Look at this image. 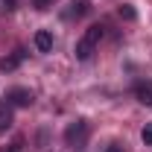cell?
Segmentation results:
<instances>
[{"label":"cell","mask_w":152,"mask_h":152,"mask_svg":"<svg viewBox=\"0 0 152 152\" xmlns=\"http://www.w3.org/2000/svg\"><path fill=\"white\" fill-rule=\"evenodd\" d=\"M99 38H102V26H88L85 35L76 41V58H79V61H88V58L94 56Z\"/></svg>","instance_id":"cell-1"},{"label":"cell","mask_w":152,"mask_h":152,"mask_svg":"<svg viewBox=\"0 0 152 152\" xmlns=\"http://www.w3.org/2000/svg\"><path fill=\"white\" fill-rule=\"evenodd\" d=\"M88 137H91V126H88V120H76V123L67 126V132H64L67 146H73V149H85V146H88Z\"/></svg>","instance_id":"cell-2"},{"label":"cell","mask_w":152,"mask_h":152,"mask_svg":"<svg viewBox=\"0 0 152 152\" xmlns=\"http://www.w3.org/2000/svg\"><path fill=\"white\" fill-rule=\"evenodd\" d=\"M23 58H26V50H23V47L12 50L9 56H3V58H0V73H12V70H18Z\"/></svg>","instance_id":"cell-3"},{"label":"cell","mask_w":152,"mask_h":152,"mask_svg":"<svg viewBox=\"0 0 152 152\" xmlns=\"http://www.w3.org/2000/svg\"><path fill=\"white\" fill-rule=\"evenodd\" d=\"M6 99H9V105H18V108H29L32 105V91H26V88H12L9 94H6Z\"/></svg>","instance_id":"cell-4"},{"label":"cell","mask_w":152,"mask_h":152,"mask_svg":"<svg viewBox=\"0 0 152 152\" xmlns=\"http://www.w3.org/2000/svg\"><path fill=\"white\" fill-rule=\"evenodd\" d=\"M35 50L38 53H50L53 50V32L50 29H38L35 32Z\"/></svg>","instance_id":"cell-5"},{"label":"cell","mask_w":152,"mask_h":152,"mask_svg":"<svg viewBox=\"0 0 152 152\" xmlns=\"http://www.w3.org/2000/svg\"><path fill=\"white\" fill-rule=\"evenodd\" d=\"M12 123H15V117H12V105H9V102H0V134L9 132Z\"/></svg>","instance_id":"cell-6"},{"label":"cell","mask_w":152,"mask_h":152,"mask_svg":"<svg viewBox=\"0 0 152 152\" xmlns=\"http://www.w3.org/2000/svg\"><path fill=\"white\" fill-rule=\"evenodd\" d=\"M134 96H137L143 105H152V82H143V85H137V88H134Z\"/></svg>","instance_id":"cell-7"},{"label":"cell","mask_w":152,"mask_h":152,"mask_svg":"<svg viewBox=\"0 0 152 152\" xmlns=\"http://www.w3.org/2000/svg\"><path fill=\"white\" fill-rule=\"evenodd\" d=\"M120 18H126V20H134L137 15H134V9L129 6V3H123V6H120Z\"/></svg>","instance_id":"cell-8"},{"label":"cell","mask_w":152,"mask_h":152,"mask_svg":"<svg viewBox=\"0 0 152 152\" xmlns=\"http://www.w3.org/2000/svg\"><path fill=\"white\" fill-rule=\"evenodd\" d=\"M140 137H143V143H146V146H152V123H146V126H143Z\"/></svg>","instance_id":"cell-9"},{"label":"cell","mask_w":152,"mask_h":152,"mask_svg":"<svg viewBox=\"0 0 152 152\" xmlns=\"http://www.w3.org/2000/svg\"><path fill=\"white\" fill-rule=\"evenodd\" d=\"M56 0H35V9H47V6H53Z\"/></svg>","instance_id":"cell-10"},{"label":"cell","mask_w":152,"mask_h":152,"mask_svg":"<svg viewBox=\"0 0 152 152\" xmlns=\"http://www.w3.org/2000/svg\"><path fill=\"white\" fill-rule=\"evenodd\" d=\"M105 152H123V149H120V143H108V146H105Z\"/></svg>","instance_id":"cell-11"},{"label":"cell","mask_w":152,"mask_h":152,"mask_svg":"<svg viewBox=\"0 0 152 152\" xmlns=\"http://www.w3.org/2000/svg\"><path fill=\"white\" fill-rule=\"evenodd\" d=\"M3 6L6 9H15V0H3Z\"/></svg>","instance_id":"cell-12"},{"label":"cell","mask_w":152,"mask_h":152,"mask_svg":"<svg viewBox=\"0 0 152 152\" xmlns=\"http://www.w3.org/2000/svg\"><path fill=\"white\" fill-rule=\"evenodd\" d=\"M18 146L20 143H15V146H9V149H3V152H18Z\"/></svg>","instance_id":"cell-13"}]
</instances>
